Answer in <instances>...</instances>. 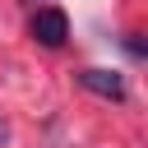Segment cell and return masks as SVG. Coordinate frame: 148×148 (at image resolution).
Wrapping results in <instances>:
<instances>
[{
	"label": "cell",
	"instance_id": "obj_1",
	"mask_svg": "<svg viewBox=\"0 0 148 148\" xmlns=\"http://www.w3.org/2000/svg\"><path fill=\"white\" fill-rule=\"evenodd\" d=\"M28 32H32L37 46L56 51V46H65V37H69V18H65V9L42 5V9H32V18H28Z\"/></svg>",
	"mask_w": 148,
	"mask_h": 148
},
{
	"label": "cell",
	"instance_id": "obj_2",
	"mask_svg": "<svg viewBox=\"0 0 148 148\" xmlns=\"http://www.w3.org/2000/svg\"><path fill=\"white\" fill-rule=\"evenodd\" d=\"M79 83L97 97H111V102H125V79L116 69H79Z\"/></svg>",
	"mask_w": 148,
	"mask_h": 148
}]
</instances>
